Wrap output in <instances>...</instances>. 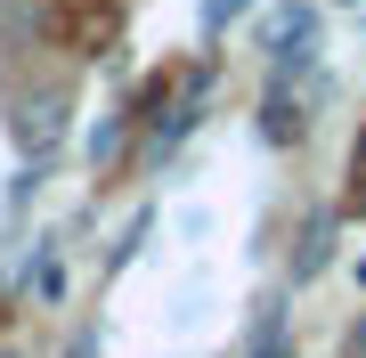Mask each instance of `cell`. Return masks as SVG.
<instances>
[{
	"label": "cell",
	"instance_id": "6da1fadb",
	"mask_svg": "<svg viewBox=\"0 0 366 358\" xmlns=\"http://www.w3.org/2000/svg\"><path fill=\"white\" fill-rule=\"evenodd\" d=\"M66 131H74V90L66 81H41V90H25L9 106V139H16L25 163H49L57 146H66Z\"/></svg>",
	"mask_w": 366,
	"mask_h": 358
},
{
	"label": "cell",
	"instance_id": "7a4b0ae2",
	"mask_svg": "<svg viewBox=\"0 0 366 358\" xmlns=\"http://www.w3.org/2000/svg\"><path fill=\"white\" fill-rule=\"evenodd\" d=\"M261 49H269V74H310V57H317V9L310 0H277V9L261 16Z\"/></svg>",
	"mask_w": 366,
	"mask_h": 358
},
{
	"label": "cell",
	"instance_id": "3957f363",
	"mask_svg": "<svg viewBox=\"0 0 366 358\" xmlns=\"http://www.w3.org/2000/svg\"><path fill=\"white\" fill-rule=\"evenodd\" d=\"M334 237H342V220L326 212V204H317V212L301 220V244H293V261H285V285H293V293H301V285H317V277L334 269Z\"/></svg>",
	"mask_w": 366,
	"mask_h": 358
},
{
	"label": "cell",
	"instance_id": "277c9868",
	"mask_svg": "<svg viewBox=\"0 0 366 358\" xmlns=\"http://www.w3.org/2000/svg\"><path fill=\"white\" fill-rule=\"evenodd\" d=\"M204 106H212V66H187V74H179V98H171V122H155L147 155H171V146H179V139L204 122Z\"/></svg>",
	"mask_w": 366,
	"mask_h": 358
},
{
	"label": "cell",
	"instance_id": "5b68a950",
	"mask_svg": "<svg viewBox=\"0 0 366 358\" xmlns=\"http://www.w3.org/2000/svg\"><path fill=\"white\" fill-rule=\"evenodd\" d=\"M301 131H310V114H301L293 81H285V74H269V98H261V139H269V146H293Z\"/></svg>",
	"mask_w": 366,
	"mask_h": 358
},
{
	"label": "cell",
	"instance_id": "8992f818",
	"mask_svg": "<svg viewBox=\"0 0 366 358\" xmlns=\"http://www.w3.org/2000/svg\"><path fill=\"white\" fill-rule=\"evenodd\" d=\"M131 139H139V114H131V106H122V114H106V122H98V139H90V171H98V179H106V171H122Z\"/></svg>",
	"mask_w": 366,
	"mask_h": 358
},
{
	"label": "cell",
	"instance_id": "52a82bcc",
	"mask_svg": "<svg viewBox=\"0 0 366 358\" xmlns=\"http://www.w3.org/2000/svg\"><path fill=\"white\" fill-rule=\"evenodd\" d=\"M244 358H293V326H285V293H269L252 318V350Z\"/></svg>",
	"mask_w": 366,
	"mask_h": 358
},
{
	"label": "cell",
	"instance_id": "ba28073f",
	"mask_svg": "<svg viewBox=\"0 0 366 358\" xmlns=\"http://www.w3.org/2000/svg\"><path fill=\"white\" fill-rule=\"evenodd\" d=\"M252 9V0H204V9H196V25H204V41H220L228 25H236V16H244Z\"/></svg>",
	"mask_w": 366,
	"mask_h": 358
},
{
	"label": "cell",
	"instance_id": "9c48e42d",
	"mask_svg": "<svg viewBox=\"0 0 366 358\" xmlns=\"http://www.w3.org/2000/svg\"><path fill=\"white\" fill-rule=\"evenodd\" d=\"M57 358H106V342H98V326H74V342L57 350Z\"/></svg>",
	"mask_w": 366,
	"mask_h": 358
},
{
	"label": "cell",
	"instance_id": "30bf717a",
	"mask_svg": "<svg viewBox=\"0 0 366 358\" xmlns=\"http://www.w3.org/2000/svg\"><path fill=\"white\" fill-rule=\"evenodd\" d=\"M342 358H366V309L350 318V334H342Z\"/></svg>",
	"mask_w": 366,
	"mask_h": 358
},
{
	"label": "cell",
	"instance_id": "8fae6325",
	"mask_svg": "<svg viewBox=\"0 0 366 358\" xmlns=\"http://www.w3.org/2000/svg\"><path fill=\"white\" fill-rule=\"evenodd\" d=\"M358 163H366V131H358Z\"/></svg>",
	"mask_w": 366,
	"mask_h": 358
},
{
	"label": "cell",
	"instance_id": "7c38bea8",
	"mask_svg": "<svg viewBox=\"0 0 366 358\" xmlns=\"http://www.w3.org/2000/svg\"><path fill=\"white\" fill-rule=\"evenodd\" d=\"M358 41H366V9H358Z\"/></svg>",
	"mask_w": 366,
	"mask_h": 358
},
{
	"label": "cell",
	"instance_id": "4fadbf2b",
	"mask_svg": "<svg viewBox=\"0 0 366 358\" xmlns=\"http://www.w3.org/2000/svg\"><path fill=\"white\" fill-rule=\"evenodd\" d=\"M342 9H366V0H342Z\"/></svg>",
	"mask_w": 366,
	"mask_h": 358
},
{
	"label": "cell",
	"instance_id": "5bb4252c",
	"mask_svg": "<svg viewBox=\"0 0 366 358\" xmlns=\"http://www.w3.org/2000/svg\"><path fill=\"white\" fill-rule=\"evenodd\" d=\"M0 358H9V350H0Z\"/></svg>",
	"mask_w": 366,
	"mask_h": 358
}]
</instances>
